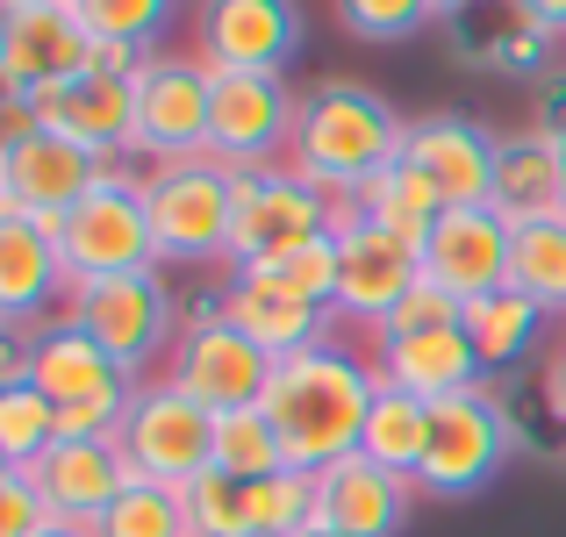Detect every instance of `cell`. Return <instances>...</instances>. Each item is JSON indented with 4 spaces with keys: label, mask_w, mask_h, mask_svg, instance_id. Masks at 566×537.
<instances>
[{
    "label": "cell",
    "mask_w": 566,
    "mask_h": 537,
    "mask_svg": "<svg viewBox=\"0 0 566 537\" xmlns=\"http://www.w3.org/2000/svg\"><path fill=\"white\" fill-rule=\"evenodd\" d=\"M374 394H380L374 358L337 345V337H323V345H308L294 358H273V380H265L259 409L273 415L287 466L294 473H323V466H337V459L359 452Z\"/></svg>",
    "instance_id": "1"
},
{
    "label": "cell",
    "mask_w": 566,
    "mask_h": 537,
    "mask_svg": "<svg viewBox=\"0 0 566 537\" xmlns=\"http://www.w3.org/2000/svg\"><path fill=\"white\" fill-rule=\"evenodd\" d=\"M401 144H409V123L395 115V101H380L366 80H316L294 115L287 166L331 201H359L366 179L401 158Z\"/></svg>",
    "instance_id": "2"
},
{
    "label": "cell",
    "mask_w": 566,
    "mask_h": 537,
    "mask_svg": "<svg viewBox=\"0 0 566 537\" xmlns=\"http://www.w3.org/2000/svg\"><path fill=\"white\" fill-rule=\"evenodd\" d=\"M158 273L166 265H230V215H237V166L222 158H172L144 166Z\"/></svg>",
    "instance_id": "3"
},
{
    "label": "cell",
    "mask_w": 566,
    "mask_h": 537,
    "mask_svg": "<svg viewBox=\"0 0 566 537\" xmlns=\"http://www.w3.org/2000/svg\"><path fill=\"white\" fill-rule=\"evenodd\" d=\"M65 323H80L86 337H94L101 351L115 358V366L137 380L144 366H158V358H172L180 345V308H172V287L166 273H115V280H80L65 302Z\"/></svg>",
    "instance_id": "4"
},
{
    "label": "cell",
    "mask_w": 566,
    "mask_h": 537,
    "mask_svg": "<svg viewBox=\"0 0 566 537\" xmlns=\"http://www.w3.org/2000/svg\"><path fill=\"white\" fill-rule=\"evenodd\" d=\"M510 452H516V423L495 387H467L452 401H430V452H423V473H416V495L467 502L510 466Z\"/></svg>",
    "instance_id": "5"
},
{
    "label": "cell",
    "mask_w": 566,
    "mask_h": 537,
    "mask_svg": "<svg viewBox=\"0 0 566 537\" xmlns=\"http://www.w3.org/2000/svg\"><path fill=\"white\" fill-rule=\"evenodd\" d=\"M57 251L80 280H115V273H151L158 244H151V208H144V172L108 166L86 187V201L57 222Z\"/></svg>",
    "instance_id": "6"
},
{
    "label": "cell",
    "mask_w": 566,
    "mask_h": 537,
    "mask_svg": "<svg viewBox=\"0 0 566 537\" xmlns=\"http://www.w3.org/2000/svg\"><path fill=\"white\" fill-rule=\"evenodd\" d=\"M0 108H8V137H0V208L36 215L43 230H57V222L86 201V187L108 172V158L36 129V115H29L22 101H0Z\"/></svg>",
    "instance_id": "7"
},
{
    "label": "cell",
    "mask_w": 566,
    "mask_h": 537,
    "mask_svg": "<svg viewBox=\"0 0 566 537\" xmlns=\"http://www.w3.org/2000/svg\"><path fill=\"white\" fill-rule=\"evenodd\" d=\"M115 444H123V459H129L137 481L187 487V481H201V473L216 466V409H201L193 394H180V387L158 372V380H137Z\"/></svg>",
    "instance_id": "8"
},
{
    "label": "cell",
    "mask_w": 566,
    "mask_h": 537,
    "mask_svg": "<svg viewBox=\"0 0 566 537\" xmlns=\"http://www.w3.org/2000/svg\"><path fill=\"white\" fill-rule=\"evenodd\" d=\"M337 201L323 187H308L287 158L273 166H237V215H230V273L273 259V251H294L308 236H337Z\"/></svg>",
    "instance_id": "9"
},
{
    "label": "cell",
    "mask_w": 566,
    "mask_h": 537,
    "mask_svg": "<svg viewBox=\"0 0 566 537\" xmlns=\"http://www.w3.org/2000/svg\"><path fill=\"white\" fill-rule=\"evenodd\" d=\"M166 380L180 387V394H193L201 409L230 415V409H259L265 401L273 358L251 345L216 302H201V308H187V323H180V345L166 358Z\"/></svg>",
    "instance_id": "10"
},
{
    "label": "cell",
    "mask_w": 566,
    "mask_h": 537,
    "mask_svg": "<svg viewBox=\"0 0 566 537\" xmlns=\"http://www.w3.org/2000/svg\"><path fill=\"white\" fill-rule=\"evenodd\" d=\"M208 86L216 72L193 51H166L158 43L137 65L129 94H137V158L172 166V158H208Z\"/></svg>",
    "instance_id": "11"
},
{
    "label": "cell",
    "mask_w": 566,
    "mask_h": 537,
    "mask_svg": "<svg viewBox=\"0 0 566 537\" xmlns=\"http://www.w3.org/2000/svg\"><path fill=\"white\" fill-rule=\"evenodd\" d=\"M302 94L287 86V72H216L208 86V158L222 166H273L287 158Z\"/></svg>",
    "instance_id": "12"
},
{
    "label": "cell",
    "mask_w": 566,
    "mask_h": 537,
    "mask_svg": "<svg viewBox=\"0 0 566 537\" xmlns=\"http://www.w3.org/2000/svg\"><path fill=\"white\" fill-rule=\"evenodd\" d=\"M94 65V36H86L72 0H0V94L29 101L36 86L72 80Z\"/></svg>",
    "instance_id": "13"
},
{
    "label": "cell",
    "mask_w": 566,
    "mask_h": 537,
    "mask_svg": "<svg viewBox=\"0 0 566 537\" xmlns=\"http://www.w3.org/2000/svg\"><path fill=\"white\" fill-rule=\"evenodd\" d=\"M0 380L43 387L57 409H80V401H129V394H137V380H129V372L115 366L80 323H65V316L43 323V330H29V337H8V366H0Z\"/></svg>",
    "instance_id": "14"
},
{
    "label": "cell",
    "mask_w": 566,
    "mask_h": 537,
    "mask_svg": "<svg viewBox=\"0 0 566 537\" xmlns=\"http://www.w3.org/2000/svg\"><path fill=\"white\" fill-rule=\"evenodd\" d=\"M416 287H423V251L409 236L380 230V222H359V230L337 236V302H331L337 330L352 323V330L374 337Z\"/></svg>",
    "instance_id": "15"
},
{
    "label": "cell",
    "mask_w": 566,
    "mask_h": 537,
    "mask_svg": "<svg viewBox=\"0 0 566 537\" xmlns=\"http://www.w3.org/2000/svg\"><path fill=\"white\" fill-rule=\"evenodd\" d=\"M366 358H374L380 387H401L416 401H452L467 387H488L467 323H380L366 337Z\"/></svg>",
    "instance_id": "16"
},
{
    "label": "cell",
    "mask_w": 566,
    "mask_h": 537,
    "mask_svg": "<svg viewBox=\"0 0 566 537\" xmlns=\"http://www.w3.org/2000/svg\"><path fill=\"white\" fill-rule=\"evenodd\" d=\"M302 51L294 0H193V57L208 72H287Z\"/></svg>",
    "instance_id": "17"
},
{
    "label": "cell",
    "mask_w": 566,
    "mask_h": 537,
    "mask_svg": "<svg viewBox=\"0 0 566 537\" xmlns=\"http://www.w3.org/2000/svg\"><path fill=\"white\" fill-rule=\"evenodd\" d=\"M29 115H36V129H51V137L80 144V151L94 158H129L137 151V94H129V80H115V72H72V80H51L36 86V94L22 101Z\"/></svg>",
    "instance_id": "18"
},
{
    "label": "cell",
    "mask_w": 566,
    "mask_h": 537,
    "mask_svg": "<svg viewBox=\"0 0 566 537\" xmlns=\"http://www.w3.org/2000/svg\"><path fill=\"white\" fill-rule=\"evenodd\" d=\"M510 215H495V208H444L438 222L423 230V280L430 287H444L459 308L481 302V294L510 287Z\"/></svg>",
    "instance_id": "19"
},
{
    "label": "cell",
    "mask_w": 566,
    "mask_h": 537,
    "mask_svg": "<svg viewBox=\"0 0 566 537\" xmlns=\"http://www.w3.org/2000/svg\"><path fill=\"white\" fill-rule=\"evenodd\" d=\"M495 151H502V129L473 123V115H416L401 158L430 172V187L444 193V208H488L495 201Z\"/></svg>",
    "instance_id": "20"
},
{
    "label": "cell",
    "mask_w": 566,
    "mask_h": 537,
    "mask_svg": "<svg viewBox=\"0 0 566 537\" xmlns=\"http://www.w3.org/2000/svg\"><path fill=\"white\" fill-rule=\"evenodd\" d=\"M65 302H72V265L57 251V230L0 208V323H8V337H29L43 308Z\"/></svg>",
    "instance_id": "21"
},
{
    "label": "cell",
    "mask_w": 566,
    "mask_h": 537,
    "mask_svg": "<svg viewBox=\"0 0 566 537\" xmlns=\"http://www.w3.org/2000/svg\"><path fill=\"white\" fill-rule=\"evenodd\" d=\"M22 473L36 481V495L51 502L57 524H86V530H94L101 516H108V502L129 487V459H123L115 438H94V444L57 438L51 452H43L36 466H22Z\"/></svg>",
    "instance_id": "22"
},
{
    "label": "cell",
    "mask_w": 566,
    "mask_h": 537,
    "mask_svg": "<svg viewBox=\"0 0 566 537\" xmlns=\"http://www.w3.org/2000/svg\"><path fill=\"white\" fill-rule=\"evenodd\" d=\"M409 495H416V481H401V473L374 466L366 452H352L316 473V524H331L345 537H395L401 516H409Z\"/></svg>",
    "instance_id": "23"
},
{
    "label": "cell",
    "mask_w": 566,
    "mask_h": 537,
    "mask_svg": "<svg viewBox=\"0 0 566 537\" xmlns=\"http://www.w3.org/2000/svg\"><path fill=\"white\" fill-rule=\"evenodd\" d=\"M216 308H222V316H230V323H237V330H244L265 358H294V351L323 345V337L337 330L331 308L294 302V294H280L273 280H259V273H222Z\"/></svg>",
    "instance_id": "24"
},
{
    "label": "cell",
    "mask_w": 566,
    "mask_h": 537,
    "mask_svg": "<svg viewBox=\"0 0 566 537\" xmlns=\"http://www.w3.org/2000/svg\"><path fill=\"white\" fill-rule=\"evenodd\" d=\"M495 215H510V230L524 222H553L566 215V172H559V137L553 129H502L495 151Z\"/></svg>",
    "instance_id": "25"
},
{
    "label": "cell",
    "mask_w": 566,
    "mask_h": 537,
    "mask_svg": "<svg viewBox=\"0 0 566 537\" xmlns=\"http://www.w3.org/2000/svg\"><path fill=\"white\" fill-rule=\"evenodd\" d=\"M459 323H467L473 351H481V372H510L516 358L538 351V337H545L553 316H545L538 302H524L516 287H495V294H481V302L459 308Z\"/></svg>",
    "instance_id": "26"
},
{
    "label": "cell",
    "mask_w": 566,
    "mask_h": 537,
    "mask_svg": "<svg viewBox=\"0 0 566 537\" xmlns=\"http://www.w3.org/2000/svg\"><path fill=\"white\" fill-rule=\"evenodd\" d=\"M359 215L380 222V230H395V236H409V244H423V230L444 215V193L430 187V172L416 166V158H395V166H380L366 179Z\"/></svg>",
    "instance_id": "27"
},
{
    "label": "cell",
    "mask_w": 566,
    "mask_h": 537,
    "mask_svg": "<svg viewBox=\"0 0 566 537\" xmlns=\"http://www.w3.org/2000/svg\"><path fill=\"white\" fill-rule=\"evenodd\" d=\"M359 452L374 459V466L401 473V481H416V473H423V452H430V401L401 394V387H380L374 415H366Z\"/></svg>",
    "instance_id": "28"
},
{
    "label": "cell",
    "mask_w": 566,
    "mask_h": 537,
    "mask_svg": "<svg viewBox=\"0 0 566 537\" xmlns=\"http://www.w3.org/2000/svg\"><path fill=\"white\" fill-rule=\"evenodd\" d=\"M510 287L524 302H538L545 316H566V215L524 222L510 244Z\"/></svg>",
    "instance_id": "29"
},
{
    "label": "cell",
    "mask_w": 566,
    "mask_h": 537,
    "mask_svg": "<svg viewBox=\"0 0 566 537\" xmlns=\"http://www.w3.org/2000/svg\"><path fill=\"white\" fill-rule=\"evenodd\" d=\"M216 473H230V481H273V473H287V452H280V430L265 409H230L216 415Z\"/></svg>",
    "instance_id": "30"
},
{
    "label": "cell",
    "mask_w": 566,
    "mask_h": 537,
    "mask_svg": "<svg viewBox=\"0 0 566 537\" xmlns=\"http://www.w3.org/2000/svg\"><path fill=\"white\" fill-rule=\"evenodd\" d=\"M57 444V401L29 380H0V466H36Z\"/></svg>",
    "instance_id": "31"
},
{
    "label": "cell",
    "mask_w": 566,
    "mask_h": 537,
    "mask_svg": "<svg viewBox=\"0 0 566 537\" xmlns=\"http://www.w3.org/2000/svg\"><path fill=\"white\" fill-rule=\"evenodd\" d=\"M94 537H187V502L180 487H158V481H137L108 502V516L94 524Z\"/></svg>",
    "instance_id": "32"
},
{
    "label": "cell",
    "mask_w": 566,
    "mask_h": 537,
    "mask_svg": "<svg viewBox=\"0 0 566 537\" xmlns=\"http://www.w3.org/2000/svg\"><path fill=\"white\" fill-rule=\"evenodd\" d=\"M244 273L273 280L280 294H294V302H308V308H331L337 302V236H308V244L273 251V259L244 265Z\"/></svg>",
    "instance_id": "33"
},
{
    "label": "cell",
    "mask_w": 566,
    "mask_h": 537,
    "mask_svg": "<svg viewBox=\"0 0 566 537\" xmlns=\"http://www.w3.org/2000/svg\"><path fill=\"white\" fill-rule=\"evenodd\" d=\"M251 537H302L316 530V473H273V481H251Z\"/></svg>",
    "instance_id": "34"
},
{
    "label": "cell",
    "mask_w": 566,
    "mask_h": 537,
    "mask_svg": "<svg viewBox=\"0 0 566 537\" xmlns=\"http://www.w3.org/2000/svg\"><path fill=\"white\" fill-rule=\"evenodd\" d=\"M94 43H129V51H158L172 8L180 0H72Z\"/></svg>",
    "instance_id": "35"
},
{
    "label": "cell",
    "mask_w": 566,
    "mask_h": 537,
    "mask_svg": "<svg viewBox=\"0 0 566 537\" xmlns=\"http://www.w3.org/2000/svg\"><path fill=\"white\" fill-rule=\"evenodd\" d=\"M180 502H187V537H251V495L230 473L208 466L201 481L180 487Z\"/></svg>",
    "instance_id": "36"
},
{
    "label": "cell",
    "mask_w": 566,
    "mask_h": 537,
    "mask_svg": "<svg viewBox=\"0 0 566 537\" xmlns=\"http://www.w3.org/2000/svg\"><path fill=\"white\" fill-rule=\"evenodd\" d=\"M438 14H444L438 0H337V22L366 43H401L416 29H430Z\"/></svg>",
    "instance_id": "37"
},
{
    "label": "cell",
    "mask_w": 566,
    "mask_h": 537,
    "mask_svg": "<svg viewBox=\"0 0 566 537\" xmlns=\"http://www.w3.org/2000/svg\"><path fill=\"white\" fill-rule=\"evenodd\" d=\"M43 524H57V516L36 495V481L22 466H0V537H36Z\"/></svg>",
    "instance_id": "38"
},
{
    "label": "cell",
    "mask_w": 566,
    "mask_h": 537,
    "mask_svg": "<svg viewBox=\"0 0 566 537\" xmlns=\"http://www.w3.org/2000/svg\"><path fill=\"white\" fill-rule=\"evenodd\" d=\"M545 57H553V29H538L524 8H510V29L495 36V65H510V72H538Z\"/></svg>",
    "instance_id": "39"
},
{
    "label": "cell",
    "mask_w": 566,
    "mask_h": 537,
    "mask_svg": "<svg viewBox=\"0 0 566 537\" xmlns=\"http://www.w3.org/2000/svg\"><path fill=\"white\" fill-rule=\"evenodd\" d=\"M538 387H545V409L566 423V337L553 345V358H545V380H538Z\"/></svg>",
    "instance_id": "40"
},
{
    "label": "cell",
    "mask_w": 566,
    "mask_h": 537,
    "mask_svg": "<svg viewBox=\"0 0 566 537\" xmlns=\"http://www.w3.org/2000/svg\"><path fill=\"white\" fill-rule=\"evenodd\" d=\"M538 129H553V137L566 144V72L553 86H545V108H538Z\"/></svg>",
    "instance_id": "41"
},
{
    "label": "cell",
    "mask_w": 566,
    "mask_h": 537,
    "mask_svg": "<svg viewBox=\"0 0 566 537\" xmlns=\"http://www.w3.org/2000/svg\"><path fill=\"white\" fill-rule=\"evenodd\" d=\"M510 8H524L538 29H553V36H566V0H510Z\"/></svg>",
    "instance_id": "42"
},
{
    "label": "cell",
    "mask_w": 566,
    "mask_h": 537,
    "mask_svg": "<svg viewBox=\"0 0 566 537\" xmlns=\"http://www.w3.org/2000/svg\"><path fill=\"white\" fill-rule=\"evenodd\" d=\"M36 537H94V530H86V524H43Z\"/></svg>",
    "instance_id": "43"
},
{
    "label": "cell",
    "mask_w": 566,
    "mask_h": 537,
    "mask_svg": "<svg viewBox=\"0 0 566 537\" xmlns=\"http://www.w3.org/2000/svg\"><path fill=\"white\" fill-rule=\"evenodd\" d=\"M438 8H444V14H467V8H481V0H438Z\"/></svg>",
    "instance_id": "44"
},
{
    "label": "cell",
    "mask_w": 566,
    "mask_h": 537,
    "mask_svg": "<svg viewBox=\"0 0 566 537\" xmlns=\"http://www.w3.org/2000/svg\"><path fill=\"white\" fill-rule=\"evenodd\" d=\"M302 537H345V530H331V524H316V530H302Z\"/></svg>",
    "instance_id": "45"
},
{
    "label": "cell",
    "mask_w": 566,
    "mask_h": 537,
    "mask_svg": "<svg viewBox=\"0 0 566 537\" xmlns=\"http://www.w3.org/2000/svg\"><path fill=\"white\" fill-rule=\"evenodd\" d=\"M559 172H566V144H559Z\"/></svg>",
    "instance_id": "46"
}]
</instances>
